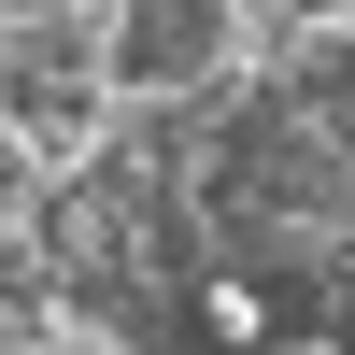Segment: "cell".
Returning a JSON list of instances; mask_svg holds the SVG:
<instances>
[{
    "mask_svg": "<svg viewBox=\"0 0 355 355\" xmlns=\"http://www.w3.org/2000/svg\"><path fill=\"white\" fill-rule=\"evenodd\" d=\"M256 0H114V100H199L242 85Z\"/></svg>",
    "mask_w": 355,
    "mask_h": 355,
    "instance_id": "cell-1",
    "label": "cell"
},
{
    "mask_svg": "<svg viewBox=\"0 0 355 355\" xmlns=\"http://www.w3.org/2000/svg\"><path fill=\"white\" fill-rule=\"evenodd\" d=\"M199 313H214V341H270V299L242 270H199Z\"/></svg>",
    "mask_w": 355,
    "mask_h": 355,
    "instance_id": "cell-2",
    "label": "cell"
}]
</instances>
